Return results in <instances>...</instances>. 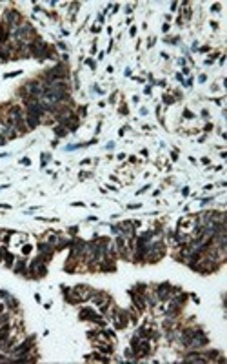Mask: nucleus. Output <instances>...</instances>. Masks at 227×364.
I'll return each instance as SVG.
<instances>
[{
    "instance_id": "nucleus-5",
    "label": "nucleus",
    "mask_w": 227,
    "mask_h": 364,
    "mask_svg": "<svg viewBox=\"0 0 227 364\" xmlns=\"http://www.w3.org/2000/svg\"><path fill=\"white\" fill-rule=\"evenodd\" d=\"M134 304L138 306V310H144L145 308V302H144V297H138V295H136L134 297Z\"/></svg>"
},
{
    "instance_id": "nucleus-9",
    "label": "nucleus",
    "mask_w": 227,
    "mask_h": 364,
    "mask_svg": "<svg viewBox=\"0 0 227 364\" xmlns=\"http://www.w3.org/2000/svg\"><path fill=\"white\" fill-rule=\"evenodd\" d=\"M31 251V246H24V253H29Z\"/></svg>"
},
{
    "instance_id": "nucleus-7",
    "label": "nucleus",
    "mask_w": 227,
    "mask_h": 364,
    "mask_svg": "<svg viewBox=\"0 0 227 364\" xmlns=\"http://www.w3.org/2000/svg\"><path fill=\"white\" fill-rule=\"evenodd\" d=\"M6 264H7V266L13 264V255H11V253H6Z\"/></svg>"
},
{
    "instance_id": "nucleus-4",
    "label": "nucleus",
    "mask_w": 227,
    "mask_h": 364,
    "mask_svg": "<svg viewBox=\"0 0 227 364\" xmlns=\"http://www.w3.org/2000/svg\"><path fill=\"white\" fill-rule=\"evenodd\" d=\"M40 122V119L38 117H33V115H27V124H29V128H35L36 124Z\"/></svg>"
},
{
    "instance_id": "nucleus-3",
    "label": "nucleus",
    "mask_w": 227,
    "mask_h": 364,
    "mask_svg": "<svg viewBox=\"0 0 227 364\" xmlns=\"http://www.w3.org/2000/svg\"><path fill=\"white\" fill-rule=\"evenodd\" d=\"M120 231H124L125 235H133V226H131V222H124V224H120V228H118Z\"/></svg>"
},
{
    "instance_id": "nucleus-2",
    "label": "nucleus",
    "mask_w": 227,
    "mask_h": 364,
    "mask_svg": "<svg viewBox=\"0 0 227 364\" xmlns=\"http://www.w3.org/2000/svg\"><path fill=\"white\" fill-rule=\"evenodd\" d=\"M158 299L160 301H167V297H169V291H171V286L169 284H162V286H158Z\"/></svg>"
},
{
    "instance_id": "nucleus-10",
    "label": "nucleus",
    "mask_w": 227,
    "mask_h": 364,
    "mask_svg": "<svg viewBox=\"0 0 227 364\" xmlns=\"http://www.w3.org/2000/svg\"><path fill=\"white\" fill-rule=\"evenodd\" d=\"M164 100H165L167 104H171V102H173V98H171V97H164Z\"/></svg>"
},
{
    "instance_id": "nucleus-8",
    "label": "nucleus",
    "mask_w": 227,
    "mask_h": 364,
    "mask_svg": "<svg viewBox=\"0 0 227 364\" xmlns=\"http://www.w3.org/2000/svg\"><path fill=\"white\" fill-rule=\"evenodd\" d=\"M55 133H56V135H60V136H62V135H65V133H67V131H65V129H62V128H55Z\"/></svg>"
},
{
    "instance_id": "nucleus-6",
    "label": "nucleus",
    "mask_w": 227,
    "mask_h": 364,
    "mask_svg": "<svg viewBox=\"0 0 227 364\" xmlns=\"http://www.w3.org/2000/svg\"><path fill=\"white\" fill-rule=\"evenodd\" d=\"M16 271H18V273H24V271H26V264H24V262H18V264H16Z\"/></svg>"
},
{
    "instance_id": "nucleus-1",
    "label": "nucleus",
    "mask_w": 227,
    "mask_h": 364,
    "mask_svg": "<svg viewBox=\"0 0 227 364\" xmlns=\"http://www.w3.org/2000/svg\"><path fill=\"white\" fill-rule=\"evenodd\" d=\"M95 291H91L87 286H76L75 288V295H76V299L78 301H87V299H91V295H93Z\"/></svg>"
}]
</instances>
